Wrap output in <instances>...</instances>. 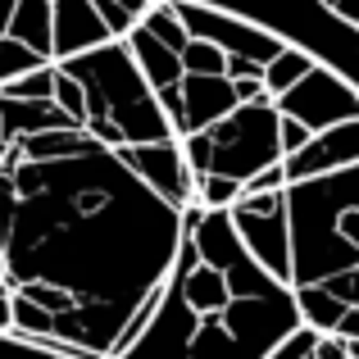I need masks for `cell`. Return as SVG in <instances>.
Wrapping results in <instances>:
<instances>
[{"instance_id": "obj_12", "label": "cell", "mask_w": 359, "mask_h": 359, "mask_svg": "<svg viewBox=\"0 0 359 359\" xmlns=\"http://www.w3.org/2000/svg\"><path fill=\"white\" fill-rule=\"evenodd\" d=\"M14 41L32 46L41 60H50V0H14V14L5 27Z\"/></svg>"}, {"instance_id": "obj_10", "label": "cell", "mask_w": 359, "mask_h": 359, "mask_svg": "<svg viewBox=\"0 0 359 359\" xmlns=\"http://www.w3.org/2000/svg\"><path fill=\"white\" fill-rule=\"evenodd\" d=\"M100 41H109V27L91 0H50V60H69Z\"/></svg>"}, {"instance_id": "obj_23", "label": "cell", "mask_w": 359, "mask_h": 359, "mask_svg": "<svg viewBox=\"0 0 359 359\" xmlns=\"http://www.w3.org/2000/svg\"><path fill=\"white\" fill-rule=\"evenodd\" d=\"M346 351H351V359H359V341H346Z\"/></svg>"}, {"instance_id": "obj_17", "label": "cell", "mask_w": 359, "mask_h": 359, "mask_svg": "<svg viewBox=\"0 0 359 359\" xmlns=\"http://www.w3.org/2000/svg\"><path fill=\"white\" fill-rule=\"evenodd\" d=\"M91 5H96L100 18H105L109 36H128V27L150 9V0H91Z\"/></svg>"}, {"instance_id": "obj_24", "label": "cell", "mask_w": 359, "mask_h": 359, "mask_svg": "<svg viewBox=\"0 0 359 359\" xmlns=\"http://www.w3.org/2000/svg\"><path fill=\"white\" fill-rule=\"evenodd\" d=\"M5 150H9V141H5V132H0V155H5Z\"/></svg>"}, {"instance_id": "obj_20", "label": "cell", "mask_w": 359, "mask_h": 359, "mask_svg": "<svg viewBox=\"0 0 359 359\" xmlns=\"http://www.w3.org/2000/svg\"><path fill=\"white\" fill-rule=\"evenodd\" d=\"M278 137H282V159H287L291 150H300L309 137H314V132H309L305 123H296V118H287V114H282V118H278Z\"/></svg>"}, {"instance_id": "obj_14", "label": "cell", "mask_w": 359, "mask_h": 359, "mask_svg": "<svg viewBox=\"0 0 359 359\" xmlns=\"http://www.w3.org/2000/svg\"><path fill=\"white\" fill-rule=\"evenodd\" d=\"M309 64H318L314 55H305L300 46H282V50L264 64V96H282V91H287Z\"/></svg>"}, {"instance_id": "obj_8", "label": "cell", "mask_w": 359, "mask_h": 359, "mask_svg": "<svg viewBox=\"0 0 359 359\" xmlns=\"http://www.w3.org/2000/svg\"><path fill=\"white\" fill-rule=\"evenodd\" d=\"M118 155H123V164H128L159 201L173 205V210H187V205L196 201V173L187 168L177 137L141 141V146H118Z\"/></svg>"}, {"instance_id": "obj_7", "label": "cell", "mask_w": 359, "mask_h": 359, "mask_svg": "<svg viewBox=\"0 0 359 359\" xmlns=\"http://www.w3.org/2000/svg\"><path fill=\"white\" fill-rule=\"evenodd\" d=\"M282 191H241L228 205V219L241 245L259 259V269H269L287 287V201H282Z\"/></svg>"}, {"instance_id": "obj_3", "label": "cell", "mask_w": 359, "mask_h": 359, "mask_svg": "<svg viewBox=\"0 0 359 359\" xmlns=\"http://www.w3.org/2000/svg\"><path fill=\"white\" fill-rule=\"evenodd\" d=\"M287 291L300 323L359 341V164L287 182Z\"/></svg>"}, {"instance_id": "obj_4", "label": "cell", "mask_w": 359, "mask_h": 359, "mask_svg": "<svg viewBox=\"0 0 359 359\" xmlns=\"http://www.w3.org/2000/svg\"><path fill=\"white\" fill-rule=\"evenodd\" d=\"M55 64L82 87V132L87 137L105 141L114 150L173 137L146 73L137 69L123 36H109V41L91 46L82 55H69V60H55Z\"/></svg>"}, {"instance_id": "obj_16", "label": "cell", "mask_w": 359, "mask_h": 359, "mask_svg": "<svg viewBox=\"0 0 359 359\" xmlns=\"http://www.w3.org/2000/svg\"><path fill=\"white\" fill-rule=\"evenodd\" d=\"M50 91H55V60H46V64H36V69L18 73L14 82H5V87H0V96H14V100H50Z\"/></svg>"}, {"instance_id": "obj_22", "label": "cell", "mask_w": 359, "mask_h": 359, "mask_svg": "<svg viewBox=\"0 0 359 359\" xmlns=\"http://www.w3.org/2000/svg\"><path fill=\"white\" fill-rule=\"evenodd\" d=\"M9 14H14V0H0V36H5V27H9Z\"/></svg>"}, {"instance_id": "obj_19", "label": "cell", "mask_w": 359, "mask_h": 359, "mask_svg": "<svg viewBox=\"0 0 359 359\" xmlns=\"http://www.w3.org/2000/svg\"><path fill=\"white\" fill-rule=\"evenodd\" d=\"M36 64H46L41 55L32 50V46H23V41H14V36H0V87L5 82H14L18 73H27V69H36Z\"/></svg>"}, {"instance_id": "obj_9", "label": "cell", "mask_w": 359, "mask_h": 359, "mask_svg": "<svg viewBox=\"0 0 359 359\" xmlns=\"http://www.w3.org/2000/svg\"><path fill=\"white\" fill-rule=\"evenodd\" d=\"M355 164H359V118H346L337 128L314 132L300 150H291L282 159V173H287V182H300V177L337 173V168H355Z\"/></svg>"}, {"instance_id": "obj_13", "label": "cell", "mask_w": 359, "mask_h": 359, "mask_svg": "<svg viewBox=\"0 0 359 359\" xmlns=\"http://www.w3.org/2000/svg\"><path fill=\"white\" fill-rule=\"evenodd\" d=\"M269 359H351L346 351V337H332V332H314V327L300 323L287 341L278 346Z\"/></svg>"}, {"instance_id": "obj_18", "label": "cell", "mask_w": 359, "mask_h": 359, "mask_svg": "<svg viewBox=\"0 0 359 359\" xmlns=\"http://www.w3.org/2000/svg\"><path fill=\"white\" fill-rule=\"evenodd\" d=\"M237 196H241V182H237V177H223V173L196 177V205H205V210H228Z\"/></svg>"}, {"instance_id": "obj_1", "label": "cell", "mask_w": 359, "mask_h": 359, "mask_svg": "<svg viewBox=\"0 0 359 359\" xmlns=\"http://www.w3.org/2000/svg\"><path fill=\"white\" fill-rule=\"evenodd\" d=\"M182 237L114 146L82 128L9 141L0 155V296L9 332L114 355L141 323Z\"/></svg>"}, {"instance_id": "obj_21", "label": "cell", "mask_w": 359, "mask_h": 359, "mask_svg": "<svg viewBox=\"0 0 359 359\" xmlns=\"http://www.w3.org/2000/svg\"><path fill=\"white\" fill-rule=\"evenodd\" d=\"M282 187H287V173H282V164H269L264 168V173H255V177H245L241 182V191H282Z\"/></svg>"}, {"instance_id": "obj_5", "label": "cell", "mask_w": 359, "mask_h": 359, "mask_svg": "<svg viewBox=\"0 0 359 359\" xmlns=\"http://www.w3.org/2000/svg\"><path fill=\"white\" fill-rule=\"evenodd\" d=\"M278 105L273 96L245 100V105L228 109L223 118H214L210 128L191 132V137H177L182 159L196 177L205 173H223V177H245L264 173L269 164H282V137H278Z\"/></svg>"}, {"instance_id": "obj_2", "label": "cell", "mask_w": 359, "mask_h": 359, "mask_svg": "<svg viewBox=\"0 0 359 359\" xmlns=\"http://www.w3.org/2000/svg\"><path fill=\"white\" fill-rule=\"evenodd\" d=\"M296 327L291 291L241 245L228 210L191 201L164 282L109 359H269Z\"/></svg>"}, {"instance_id": "obj_11", "label": "cell", "mask_w": 359, "mask_h": 359, "mask_svg": "<svg viewBox=\"0 0 359 359\" xmlns=\"http://www.w3.org/2000/svg\"><path fill=\"white\" fill-rule=\"evenodd\" d=\"M50 128H73V118L64 114L55 100H14V96H0V132H5V141L32 137V132H50Z\"/></svg>"}, {"instance_id": "obj_15", "label": "cell", "mask_w": 359, "mask_h": 359, "mask_svg": "<svg viewBox=\"0 0 359 359\" xmlns=\"http://www.w3.org/2000/svg\"><path fill=\"white\" fill-rule=\"evenodd\" d=\"M0 359H91V355L64 351V346H46V341H32V337H18V332H0Z\"/></svg>"}, {"instance_id": "obj_6", "label": "cell", "mask_w": 359, "mask_h": 359, "mask_svg": "<svg viewBox=\"0 0 359 359\" xmlns=\"http://www.w3.org/2000/svg\"><path fill=\"white\" fill-rule=\"evenodd\" d=\"M273 105H278V114L305 123L309 132H323L346 118H359V87L327 64H309L282 96H273Z\"/></svg>"}]
</instances>
